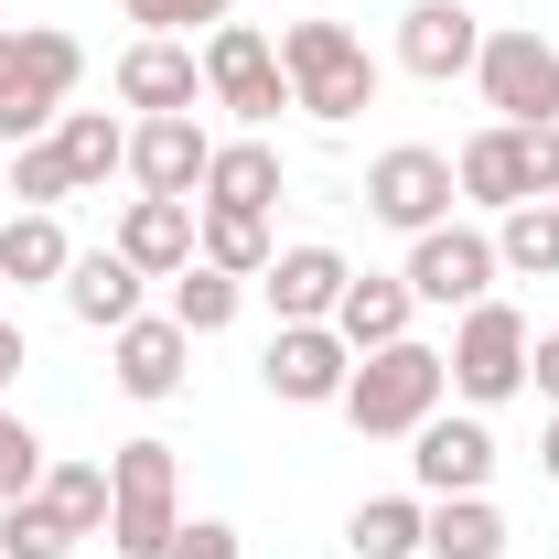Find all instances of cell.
I'll list each match as a JSON object with an SVG mask.
<instances>
[{
  "label": "cell",
  "instance_id": "cb8c5ba5",
  "mask_svg": "<svg viewBox=\"0 0 559 559\" xmlns=\"http://www.w3.org/2000/svg\"><path fill=\"white\" fill-rule=\"evenodd\" d=\"M55 151H66L75 194H97L108 173H130V130H119L108 108H66V119H55Z\"/></svg>",
  "mask_w": 559,
  "mask_h": 559
},
{
  "label": "cell",
  "instance_id": "ac0fdd59",
  "mask_svg": "<svg viewBox=\"0 0 559 559\" xmlns=\"http://www.w3.org/2000/svg\"><path fill=\"white\" fill-rule=\"evenodd\" d=\"M452 183H463V194H474V205H527V130H506V119H495V130H474L463 140V151H452Z\"/></svg>",
  "mask_w": 559,
  "mask_h": 559
},
{
  "label": "cell",
  "instance_id": "30bf717a",
  "mask_svg": "<svg viewBox=\"0 0 559 559\" xmlns=\"http://www.w3.org/2000/svg\"><path fill=\"white\" fill-rule=\"evenodd\" d=\"M409 301H441V312H474L495 290V237L485 226H430V237H409Z\"/></svg>",
  "mask_w": 559,
  "mask_h": 559
},
{
  "label": "cell",
  "instance_id": "8d00e7d4",
  "mask_svg": "<svg viewBox=\"0 0 559 559\" xmlns=\"http://www.w3.org/2000/svg\"><path fill=\"white\" fill-rule=\"evenodd\" d=\"M22 366H33V355H22V323H11V312H0V388H11V377H22Z\"/></svg>",
  "mask_w": 559,
  "mask_h": 559
},
{
  "label": "cell",
  "instance_id": "f1b7e54d",
  "mask_svg": "<svg viewBox=\"0 0 559 559\" xmlns=\"http://www.w3.org/2000/svg\"><path fill=\"white\" fill-rule=\"evenodd\" d=\"M44 506H55V516H66L75 538H97V527H108V463H44Z\"/></svg>",
  "mask_w": 559,
  "mask_h": 559
},
{
  "label": "cell",
  "instance_id": "4fadbf2b",
  "mask_svg": "<svg viewBox=\"0 0 559 559\" xmlns=\"http://www.w3.org/2000/svg\"><path fill=\"white\" fill-rule=\"evenodd\" d=\"M205 162H215V140H205L194 108L130 130V183H140V194H205Z\"/></svg>",
  "mask_w": 559,
  "mask_h": 559
},
{
  "label": "cell",
  "instance_id": "d6a6232c",
  "mask_svg": "<svg viewBox=\"0 0 559 559\" xmlns=\"http://www.w3.org/2000/svg\"><path fill=\"white\" fill-rule=\"evenodd\" d=\"M119 11H130L140 33H194V22H205V33H215V22H226L237 0H119Z\"/></svg>",
  "mask_w": 559,
  "mask_h": 559
},
{
  "label": "cell",
  "instance_id": "ba28073f",
  "mask_svg": "<svg viewBox=\"0 0 559 559\" xmlns=\"http://www.w3.org/2000/svg\"><path fill=\"white\" fill-rule=\"evenodd\" d=\"M452 388L474 399V409H495V399H516L527 388V323H516V301H474L463 312V334H452Z\"/></svg>",
  "mask_w": 559,
  "mask_h": 559
},
{
  "label": "cell",
  "instance_id": "5b68a950",
  "mask_svg": "<svg viewBox=\"0 0 559 559\" xmlns=\"http://www.w3.org/2000/svg\"><path fill=\"white\" fill-rule=\"evenodd\" d=\"M474 86L506 130H549L559 119V44H538L527 22H495L485 55H474Z\"/></svg>",
  "mask_w": 559,
  "mask_h": 559
},
{
  "label": "cell",
  "instance_id": "8fae6325",
  "mask_svg": "<svg viewBox=\"0 0 559 559\" xmlns=\"http://www.w3.org/2000/svg\"><path fill=\"white\" fill-rule=\"evenodd\" d=\"M485 55V11H463V0H409L399 11V66L430 75V86H452V75H474Z\"/></svg>",
  "mask_w": 559,
  "mask_h": 559
},
{
  "label": "cell",
  "instance_id": "44dd1931",
  "mask_svg": "<svg viewBox=\"0 0 559 559\" xmlns=\"http://www.w3.org/2000/svg\"><path fill=\"white\" fill-rule=\"evenodd\" d=\"M419 559H506V516H495L485 495H430Z\"/></svg>",
  "mask_w": 559,
  "mask_h": 559
},
{
  "label": "cell",
  "instance_id": "9c48e42d",
  "mask_svg": "<svg viewBox=\"0 0 559 559\" xmlns=\"http://www.w3.org/2000/svg\"><path fill=\"white\" fill-rule=\"evenodd\" d=\"M259 377H270V399H290V409H334L345 377H355V345L334 323H280L270 355H259Z\"/></svg>",
  "mask_w": 559,
  "mask_h": 559
},
{
  "label": "cell",
  "instance_id": "4316f807",
  "mask_svg": "<svg viewBox=\"0 0 559 559\" xmlns=\"http://www.w3.org/2000/svg\"><path fill=\"white\" fill-rule=\"evenodd\" d=\"M75 270V248H66V226L55 215H33V205H11V226H0V280H66Z\"/></svg>",
  "mask_w": 559,
  "mask_h": 559
},
{
  "label": "cell",
  "instance_id": "8992f818",
  "mask_svg": "<svg viewBox=\"0 0 559 559\" xmlns=\"http://www.w3.org/2000/svg\"><path fill=\"white\" fill-rule=\"evenodd\" d=\"M205 97L226 119H248V130H270L280 108H290V75H280V44L259 22H215L205 33Z\"/></svg>",
  "mask_w": 559,
  "mask_h": 559
},
{
  "label": "cell",
  "instance_id": "7c38bea8",
  "mask_svg": "<svg viewBox=\"0 0 559 559\" xmlns=\"http://www.w3.org/2000/svg\"><path fill=\"white\" fill-rule=\"evenodd\" d=\"M119 97H130L140 119H183L205 97V55H183L173 33H140L130 55H119Z\"/></svg>",
  "mask_w": 559,
  "mask_h": 559
},
{
  "label": "cell",
  "instance_id": "836d02e7",
  "mask_svg": "<svg viewBox=\"0 0 559 559\" xmlns=\"http://www.w3.org/2000/svg\"><path fill=\"white\" fill-rule=\"evenodd\" d=\"M527 194H559V119L527 130Z\"/></svg>",
  "mask_w": 559,
  "mask_h": 559
},
{
  "label": "cell",
  "instance_id": "7402d4cb",
  "mask_svg": "<svg viewBox=\"0 0 559 559\" xmlns=\"http://www.w3.org/2000/svg\"><path fill=\"white\" fill-rule=\"evenodd\" d=\"M194 259L226 280H259L280 259V237H270V215H226V205H194Z\"/></svg>",
  "mask_w": 559,
  "mask_h": 559
},
{
  "label": "cell",
  "instance_id": "ffe728a7",
  "mask_svg": "<svg viewBox=\"0 0 559 559\" xmlns=\"http://www.w3.org/2000/svg\"><path fill=\"white\" fill-rule=\"evenodd\" d=\"M66 312H75V323H97V334L140 323V270L119 259V248H86V259L66 270Z\"/></svg>",
  "mask_w": 559,
  "mask_h": 559
},
{
  "label": "cell",
  "instance_id": "1f68e13d",
  "mask_svg": "<svg viewBox=\"0 0 559 559\" xmlns=\"http://www.w3.org/2000/svg\"><path fill=\"white\" fill-rule=\"evenodd\" d=\"M33 485H44V430H33L22 409H0V506L33 495Z\"/></svg>",
  "mask_w": 559,
  "mask_h": 559
},
{
  "label": "cell",
  "instance_id": "d6986e66",
  "mask_svg": "<svg viewBox=\"0 0 559 559\" xmlns=\"http://www.w3.org/2000/svg\"><path fill=\"white\" fill-rule=\"evenodd\" d=\"M194 205H226V215H270L280 205V151L259 130L248 140H215V162H205V194Z\"/></svg>",
  "mask_w": 559,
  "mask_h": 559
},
{
  "label": "cell",
  "instance_id": "f546056e",
  "mask_svg": "<svg viewBox=\"0 0 559 559\" xmlns=\"http://www.w3.org/2000/svg\"><path fill=\"white\" fill-rule=\"evenodd\" d=\"M0 559H75V527L44 495H11V506H0Z\"/></svg>",
  "mask_w": 559,
  "mask_h": 559
},
{
  "label": "cell",
  "instance_id": "7a4b0ae2",
  "mask_svg": "<svg viewBox=\"0 0 559 559\" xmlns=\"http://www.w3.org/2000/svg\"><path fill=\"white\" fill-rule=\"evenodd\" d=\"M441 388H452V355L419 345V334H399V345L355 355V377H345V399H334V409H345L366 441H409L419 419L441 409Z\"/></svg>",
  "mask_w": 559,
  "mask_h": 559
},
{
  "label": "cell",
  "instance_id": "52a82bcc",
  "mask_svg": "<svg viewBox=\"0 0 559 559\" xmlns=\"http://www.w3.org/2000/svg\"><path fill=\"white\" fill-rule=\"evenodd\" d=\"M452 151H419V140H399V151H377L366 162V215L377 226H399V237H430V226H452Z\"/></svg>",
  "mask_w": 559,
  "mask_h": 559
},
{
  "label": "cell",
  "instance_id": "e575fe53",
  "mask_svg": "<svg viewBox=\"0 0 559 559\" xmlns=\"http://www.w3.org/2000/svg\"><path fill=\"white\" fill-rule=\"evenodd\" d=\"M173 559H237V527H215V516H194V527L173 538Z\"/></svg>",
  "mask_w": 559,
  "mask_h": 559
},
{
  "label": "cell",
  "instance_id": "6da1fadb",
  "mask_svg": "<svg viewBox=\"0 0 559 559\" xmlns=\"http://www.w3.org/2000/svg\"><path fill=\"white\" fill-rule=\"evenodd\" d=\"M75 75H86V44L75 33H55V22H0V151L55 130Z\"/></svg>",
  "mask_w": 559,
  "mask_h": 559
},
{
  "label": "cell",
  "instance_id": "f35d334b",
  "mask_svg": "<svg viewBox=\"0 0 559 559\" xmlns=\"http://www.w3.org/2000/svg\"><path fill=\"white\" fill-rule=\"evenodd\" d=\"M0 290H11V280H0Z\"/></svg>",
  "mask_w": 559,
  "mask_h": 559
},
{
  "label": "cell",
  "instance_id": "83f0119b",
  "mask_svg": "<svg viewBox=\"0 0 559 559\" xmlns=\"http://www.w3.org/2000/svg\"><path fill=\"white\" fill-rule=\"evenodd\" d=\"M237 301H248V280L205 270V259H183V270H173V323H183V334H226V323H237Z\"/></svg>",
  "mask_w": 559,
  "mask_h": 559
},
{
  "label": "cell",
  "instance_id": "603a6c76",
  "mask_svg": "<svg viewBox=\"0 0 559 559\" xmlns=\"http://www.w3.org/2000/svg\"><path fill=\"white\" fill-rule=\"evenodd\" d=\"M409 280H345V301H334V334H345L355 355H377V345H399L409 334Z\"/></svg>",
  "mask_w": 559,
  "mask_h": 559
},
{
  "label": "cell",
  "instance_id": "277c9868",
  "mask_svg": "<svg viewBox=\"0 0 559 559\" xmlns=\"http://www.w3.org/2000/svg\"><path fill=\"white\" fill-rule=\"evenodd\" d=\"M280 75H290V108H312L323 130H345L355 108H377V55L345 22H290L280 33Z\"/></svg>",
  "mask_w": 559,
  "mask_h": 559
},
{
  "label": "cell",
  "instance_id": "d590c367",
  "mask_svg": "<svg viewBox=\"0 0 559 559\" xmlns=\"http://www.w3.org/2000/svg\"><path fill=\"white\" fill-rule=\"evenodd\" d=\"M527 377H538V388L559 399V334H538V345H527Z\"/></svg>",
  "mask_w": 559,
  "mask_h": 559
},
{
  "label": "cell",
  "instance_id": "74e56055",
  "mask_svg": "<svg viewBox=\"0 0 559 559\" xmlns=\"http://www.w3.org/2000/svg\"><path fill=\"white\" fill-rule=\"evenodd\" d=\"M538 474H549V485H559V419H549V441H538Z\"/></svg>",
  "mask_w": 559,
  "mask_h": 559
},
{
  "label": "cell",
  "instance_id": "2e32d148",
  "mask_svg": "<svg viewBox=\"0 0 559 559\" xmlns=\"http://www.w3.org/2000/svg\"><path fill=\"white\" fill-rule=\"evenodd\" d=\"M108 248H119L140 280H173L183 259H194V194H130V215H119Z\"/></svg>",
  "mask_w": 559,
  "mask_h": 559
},
{
  "label": "cell",
  "instance_id": "d4e9b609",
  "mask_svg": "<svg viewBox=\"0 0 559 559\" xmlns=\"http://www.w3.org/2000/svg\"><path fill=\"white\" fill-rule=\"evenodd\" d=\"M419 527H430L419 495H366V506L345 516V549L355 559H419Z\"/></svg>",
  "mask_w": 559,
  "mask_h": 559
},
{
  "label": "cell",
  "instance_id": "4dcf8cb0",
  "mask_svg": "<svg viewBox=\"0 0 559 559\" xmlns=\"http://www.w3.org/2000/svg\"><path fill=\"white\" fill-rule=\"evenodd\" d=\"M11 194H22V205L33 215H55L75 194V173H66V151H55V130L44 140H22V151H11Z\"/></svg>",
  "mask_w": 559,
  "mask_h": 559
},
{
  "label": "cell",
  "instance_id": "5bb4252c",
  "mask_svg": "<svg viewBox=\"0 0 559 559\" xmlns=\"http://www.w3.org/2000/svg\"><path fill=\"white\" fill-rule=\"evenodd\" d=\"M419 452H409V474H419V495H485V474H495V430L485 419H419L409 430Z\"/></svg>",
  "mask_w": 559,
  "mask_h": 559
},
{
  "label": "cell",
  "instance_id": "e0dca14e",
  "mask_svg": "<svg viewBox=\"0 0 559 559\" xmlns=\"http://www.w3.org/2000/svg\"><path fill=\"white\" fill-rule=\"evenodd\" d=\"M345 259L334 248H280L270 270H259V290H270V312L280 323H334V301H345Z\"/></svg>",
  "mask_w": 559,
  "mask_h": 559
},
{
  "label": "cell",
  "instance_id": "3957f363",
  "mask_svg": "<svg viewBox=\"0 0 559 559\" xmlns=\"http://www.w3.org/2000/svg\"><path fill=\"white\" fill-rule=\"evenodd\" d=\"M173 538H183V463H173V441H119L108 452V549L173 559Z\"/></svg>",
  "mask_w": 559,
  "mask_h": 559
},
{
  "label": "cell",
  "instance_id": "484cf974",
  "mask_svg": "<svg viewBox=\"0 0 559 559\" xmlns=\"http://www.w3.org/2000/svg\"><path fill=\"white\" fill-rule=\"evenodd\" d=\"M495 270H516V280H559V205H549V194L506 205V226H495Z\"/></svg>",
  "mask_w": 559,
  "mask_h": 559
},
{
  "label": "cell",
  "instance_id": "9a60e30c",
  "mask_svg": "<svg viewBox=\"0 0 559 559\" xmlns=\"http://www.w3.org/2000/svg\"><path fill=\"white\" fill-rule=\"evenodd\" d=\"M183 355H194V334H183L173 312H140V323L108 334V377H119L130 399H173V388H183Z\"/></svg>",
  "mask_w": 559,
  "mask_h": 559
}]
</instances>
